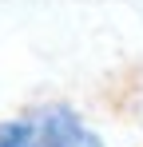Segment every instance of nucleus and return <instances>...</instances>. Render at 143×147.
I'll return each mask as SVG.
<instances>
[{
	"label": "nucleus",
	"instance_id": "1",
	"mask_svg": "<svg viewBox=\"0 0 143 147\" xmlns=\"http://www.w3.org/2000/svg\"><path fill=\"white\" fill-rule=\"evenodd\" d=\"M24 147H107L72 103H40L24 111Z\"/></svg>",
	"mask_w": 143,
	"mask_h": 147
},
{
	"label": "nucleus",
	"instance_id": "2",
	"mask_svg": "<svg viewBox=\"0 0 143 147\" xmlns=\"http://www.w3.org/2000/svg\"><path fill=\"white\" fill-rule=\"evenodd\" d=\"M0 147H24V115L0 119Z\"/></svg>",
	"mask_w": 143,
	"mask_h": 147
}]
</instances>
